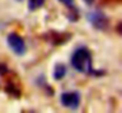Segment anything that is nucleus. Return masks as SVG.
Masks as SVG:
<instances>
[{
  "mask_svg": "<svg viewBox=\"0 0 122 113\" xmlns=\"http://www.w3.org/2000/svg\"><path fill=\"white\" fill-rule=\"evenodd\" d=\"M71 65L74 68L83 74H91L92 68V54L87 47H79L74 51L71 57Z\"/></svg>",
  "mask_w": 122,
  "mask_h": 113,
  "instance_id": "f257e3e1",
  "label": "nucleus"
},
{
  "mask_svg": "<svg viewBox=\"0 0 122 113\" xmlns=\"http://www.w3.org/2000/svg\"><path fill=\"white\" fill-rule=\"evenodd\" d=\"M61 3H63L64 5H67L68 8H74L75 5V0H59Z\"/></svg>",
  "mask_w": 122,
  "mask_h": 113,
  "instance_id": "0eeeda50",
  "label": "nucleus"
},
{
  "mask_svg": "<svg viewBox=\"0 0 122 113\" xmlns=\"http://www.w3.org/2000/svg\"><path fill=\"white\" fill-rule=\"evenodd\" d=\"M19 1H21V0H19Z\"/></svg>",
  "mask_w": 122,
  "mask_h": 113,
  "instance_id": "6e6552de",
  "label": "nucleus"
},
{
  "mask_svg": "<svg viewBox=\"0 0 122 113\" xmlns=\"http://www.w3.org/2000/svg\"><path fill=\"white\" fill-rule=\"evenodd\" d=\"M66 75V66L64 65H58L55 67V71H54V78L56 79V80H61V79H63V76Z\"/></svg>",
  "mask_w": 122,
  "mask_h": 113,
  "instance_id": "39448f33",
  "label": "nucleus"
},
{
  "mask_svg": "<svg viewBox=\"0 0 122 113\" xmlns=\"http://www.w3.org/2000/svg\"><path fill=\"white\" fill-rule=\"evenodd\" d=\"M61 102L66 108H70V109H77V107H79V104H80L79 92L72 91V92H64V93H62Z\"/></svg>",
  "mask_w": 122,
  "mask_h": 113,
  "instance_id": "7ed1b4c3",
  "label": "nucleus"
},
{
  "mask_svg": "<svg viewBox=\"0 0 122 113\" xmlns=\"http://www.w3.org/2000/svg\"><path fill=\"white\" fill-rule=\"evenodd\" d=\"M43 4H45V0H29V1H28V5H29L30 11L38 9V8H41Z\"/></svg>",
  "mask_w": 122,
  "mask_h": 113,
  "instance_id": "423d86ee",
  "label": "nucleus"
},
{
  "mask_svg": "<svg viewBox=\"0 0 122 113\" xmlns=\"http://www.w3.org/2000/svg\"><path fill=\"white\" fill-rule=\"evenodd\" d=\"M8 45L12 49V51L17 55H22L26 51V46H25L24 39L21 38V36H19L17 33H11L8 36Z\"/></svg>",
  "mask_w": 122,
  "mask_h": 113,
  "instance_id": "f03ea898",
  "label": "nucleus"
},
{
  "mask_svg": "<svg viewBox=\"0 0 122 113\" xmlns=\"http://www.w3.org/2000/svg\"><path fill=\"white\" fill-rule=\"evenodd\" d=\"M88 20L96 29H105L108 26V18L100 11H93L88 13Z\"/></svg>",
  "mask_w": 122,
  "mask_h": 113,
  "instance_id": "20e7f679",
  "label": "nucleus"
}]
</instances>
